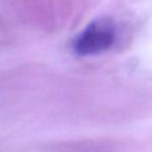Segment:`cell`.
I'll return each mask as SVG.
<instances>
[{
    "label": "cell",
    "instance_id": "6da1fadb",
    "mask_svg": "<svg viewBox=\"0 0 152 152\" xmlns=\"http://www.w3.org/2000/svg\"><path fill=\"white\" fill-rule=\"evenodd\" d=\"M115 37L114 22L110 18H98L79 34L74 42V50L80 56L99 54L111 48Z\"/></svg>",
    "mask_w": 152,
    "mask_h": 152
}]
</instances>
